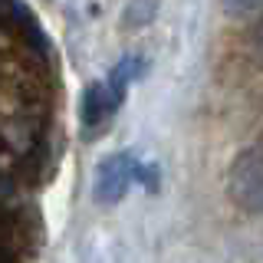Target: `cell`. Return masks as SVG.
<instances>
[{
  "mask_svg": "<svg viewBox=\"0 0 263 263\" xmlns=\"http://www.w3.org/2000/svg\"><path fill=\"white\" fill-rule=\"evenodd\" d=\"M132 178H135V161H132V155L125 152H115L109 158L99 161L96 168V184H92V194L99 204H115L122 201L132 184Z\"/></svg>",
  "mask_w": 263,
  "mask_h": 263,
  "instance_id": "2",
  "label": "cell"
},
{
  "mask_svg": "<svg viewBox=\"0 0 263 263\" xmlns=\"http://www.w3.org/2000/svg\"><path fill=\"white\" fill-rule=\"evenodd\" d=\"M227 191L237 208L250 214H263V152L260 148H247L243 155H237V161L230 164V175H227Z\"/></svg>",
  "mask_w": 263,
  "mask_h": 263,
  "instance_id": "1",
  "label": "cell"
},
{
  "mask_svg": "<svg viewBox=\"0 0 263 263\" xmlns=\"http://www.w3.org/2000/svg\"><path fill=\"white\" fill-rule=\"evenodd\" d=\"M257 7H263V0H224V10H227V13H234V16L253 13Z\"/></svg>",
  "mask_w": 263,
  "mask_h": 263,
  "instance_id": "4",
  "label": "cell"
},
{
  "mask_svg": "<svg viewBox=\"0 0 263 263\" xmlns=\"http://www.w3.org/2000/svg\"><path fill=\"white\" fill-rule=\"evenodd\" d=\"M115 99L109 92V86L105 82H96V86L86 89V96H82V132L86 135H92V128H99L105 119L115 112Z\"/></svg>",
  "mask_w": 263,
  "mask_h": 263,
  "instance_id": "3",
  "label": "cell"
}]
</instances>
